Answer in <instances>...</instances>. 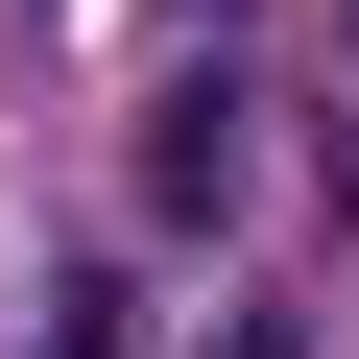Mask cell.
Segmentation results:
<instances>
[{"label": "cell", "instance_id": "3", "mask_svg": "<svg viewBox=\"0 0 359 359\" xmlns=\"http://www.w3.org/2000/svg\"><path fill=\"white\" fill-rule=\"evenodd\" d=\"M216 359H311V335H287V311H216Z\"/></svg>", "mask_w": 359, "mask_h": 359}, {"label": "cell", "instance_id": "2", "mask_svg": "<svg viewBox=\"0 0 359 359\" xmlns=\"http://www.w3.org/2000/svg\"><path fill=\"white\" fill-rule=\"evenodd\" d=\"M25 359H120V287H96V264H72V287H48V335H25Z\"/></svg>", "mask_w": 359, "mask_h": 359}, {"label": "cell", "instance_id": "4", "mask_svg": "<svg viewBox=\"0 0 359 359\" xmlns=\"http://www.w3.org/2000/svg\"><path fill=\"white\" fill-rule=\"evenodd\" d=\"M335 48H359V0H335Z\"/></svg>", "mask_w": 359, "mask_h": 359}, {"label": "cell", "instance_id": "1", "mask_svg": "<svg viewBox=\"0 0 359 359\" xmlns=\"http://www.w3.org/2000/svg\"><path fill=\"white\" fill-rule=\"evenodd\" d=\"M240 168H264L240 72H168V96H144V216H240Z\"/></svg>", "mask_w": 359, "mask_h": 359}]
</instances>
